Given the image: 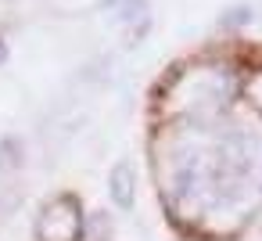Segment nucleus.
<instances>
[{"label":"nucleus","mask_w":262,"mask_h":241,"mask_svg":"<svg viewBox=\"0 0 262 241\" xmlns=\"http://www.w3.org/2000/svg\"><path fill=\"white\" fill-rule=\"evenodd\" d=\"M233 94H237V72L230 65H223V62L183 65L180 72H172V79L165 87L169 112L190 119L194 126L215 123L230 108Z\"/></svg>","instance_id":"nucleus-1"},{"label":"nucleus","mask_w":262,"mask_h":241,"mask_svg":"<svg viewBox=\"0 0 262 241\" xmlns=\"http://www.w3.org/2000/svg\"><path fill=\"white\" fill-rule=\"evenodd\" d=\"M83 205L72 194H54L36 216V241H83Z\"/></svg>","instance_id":"nucleus-2"},{"label":"nucleus","mask_w":262,"mask_h":241,"mask_svg":"<svg viewBox=\"0 0 262 241\" xmlns=\"http://www.w3.org/2000/svg\"><path fill=\"white\" fill-rule=\"evenodd\" d=\"M108 194H112V202H115L119 212H133V205H137V169H133L129 158H119L112 166V173H108Z\"/></svg>","instance_id":"nucleus-3"},{"label":"nucleus","mask_w":262,"mask_h":241,"mask_svg":"<svg viewBox=\"0 0 262 241\" xmlns=\"http://www.w3.org/2000/svg\"><path fill=\"white\" fill-rule=\"evenodd\" d=\"M244 94H248V97H251V101H255V105L262 108V72H255V76L248 79V87H244Z\"/></svg>","instance_id":"nucleus-4"},{"label":"nucleus","mask_w":262,"mask_h":241,"mask_svg":"<svg viewBox=\"0 0 262 241\" xmlns=\"http://www.w3.org/2000/svg\"><path fill=\"white\" fill-rule=\"evenodd\" d=\"M8 62V44H4V36H0V65Z\"/></svg>","instance_id":"nucleus-5"}]
</instances>
